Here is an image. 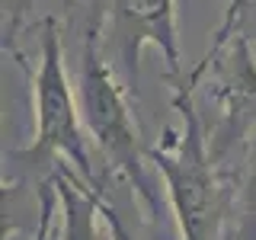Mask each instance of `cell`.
Returning <instances> with one entry per match:
<instances>
[{"mask_svg":"<svg viewBox=\"0 0 256 240\" xmlns=\"http://www.w3.org/2000/svg\"><path fill=\"white\" fill-rule=\"evenodd\" d=\"M244 4L246 0H228V13H224V22L218 29H214V38H212V45H208V52H218L221 45H228L230 38L240 32V13H244Z\"/></svg>","mask_w":256,"mask_h":240,"instance_id":"obj_7","label":"cell"},{"mask_svg":"<svg viewBox=\"0 0 256 240\" xmlns=\"http://www.w3.org/2000/svg\"><path fill=\"white\" fill-rule=\"evenodd\" d=\"M58 212H61L58 189H54V180H48V182L38 186V221H36V234H32V240H52L54 214Z\"/></svg>","mask_w":256,"mask_h":240,"instance_id":"obj_6","label":"cell"},{"mask_svg":"<svg viewBox=\"0 0 256 240\" xmlns=\"http://www.w3.org/2000/svg\"><path fill=\"white\" fill-rule=\"evenodd\" d=\"M29 84L36 86V134H32L29 148L16 150L13 157L26 166H45L54 157H68L80 180L100 189L93 176L84 125H80V118H84L80 102L74 100L68 70H64L61 32L52 16L42 22V61H38L36 74H29Z\"/></svg>","mask_w":256,"mask_h":240,"instance_id":"obj_3","label":"cell"},{"mask_svg":"<svg viewBox=\"0 0 256 240\" xmlns=\"http://www.w3.org/2000/svg\"><path fill=\"white\" fill-rule=\"evenodd\" d=\"M109 26L118 64L125 70V86H138V61L148 45L164 54L170 77L182 80L176 0H112Z\"/></svg>","mask_w":256,"mask_h":240,"instance_id":"obj_4","label":"cell"},{"mask_svg":"<svg viewBox=\"0 0 256 240\" xmlns=\"http://www.w3.org/2000/svg\"><path fill=\"white\" fill-rule=\"evenodd\" d=\"M52 180L61 202V240H106L100 230V189L86 186L68 166H58Z\"/></svg>","mask_w":256,"mask_h":240,"instance_id":"obj_5","label":"cell"},{"mask_svg":"<svg viewBox=\"0 0 256 240\" xmlns=\"http://www.w3.org/2000/svg\"><path fill=\"white\" fill-rule=\"evenodd\" d=\"M80 116H84L86 134L106 157V164L116 173H122L141 202L154 212L157 196L148 180V150L141 148L138 125L132 118V109L125 102V93L118 86L112 68L100 52V29L86 32L84 42V64H80Z\"/></svg>","mask_w":256,"mask_h":240,"instance_id":"obj_2","label":"cell"},{"mask_svg":"<svg viewBox=\"0 0 256 240\" xmlns=\"http://www.w3.org/2000/svg\"><path fill=\"white\" fill-rule=\"evenodd\" d=\"M96 202H100V214H102V221H106V228H109V240H134V237H132V230L125 228L122 214L116 212V205L106 202L102 189H100V196H96Z\"/></svg>","mask_w":256,"mask_h":240,"instance_id":"obj_8","label":"cell"},{"mask_svg":"<svg viewBox=\"0 0 256 240\" xmlns=\"http://www.w3.org/2000/svg\"><path fill=\"white\" fill-rule=\"evenodd\" d=\"M196 86L186 77L173 80V109L180 112L182 128H166V141L148 148V160L166 182V196L173 205V218L182 240H221V189L208 157V138L202 116L192 100Z\"/></svg>","mask_w":256,"mask_h":240,"instance_id":"obj_1","label":"cell"}]
</instances>
